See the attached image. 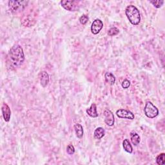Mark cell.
Masks as SVG:
<instances>
[{
    "mask_svg": "<svg viewBox=\"0 0 165 165\" xmlns=\"http://www.w3.org/2000/svg\"><path fill=\"white\" fill-rule=\"evenodd\" d=\"M8 61L13 68H17L22 65L25 61V54L20 45H15L10 49L8 54Z\"/></svg>",
    "mask_w": 165,
    "mask_h": 165,
    "instance_id": "6da1fadb",
    "label": "cell"
},
{
    "mask_svg": "<svg viewBox=\"0 0 165 165\" xmlns=\"http://www.w3.org/2000/svg\"><path fill=\"white\" fill-rule=\"evenodd\" d=\"M125 14L133 25H137L141 21V16L139 11L134 5H128L125 10Z\"/></svg>",
    "mask_w": 165,
    "mask_h": 165,
    "instance_id": "7a4b0ae2",
    "label": "cell"
},
{
    "mask_svg": "<svg viewBox=\"0 0 165 165\" xmlns=\"http://www.w3.org/2000/svg\"><path fill=\"white\" fill-rule=\"evenodd\" d=\"M9 7L12 13L18 14L25 9L27 6L28 1H13L10 0L8 2Z\"/></svg>",
    "mask_w": 165,
    "mask_h": 165,
    "instance_id": "3957f363",
    "label": "cell"
},
{
    "mask_svg": "<svg viewBox=\"0 0 165 165\" xmlns=\"http://www.w3.org/2000/svg\"><path fill=\"white\" fill-rule=\"evenodd\" d=\"M144 112L145 115L148 118H155L159 114V110L155 105L150 101L146 102L144 108Z\"/></svg>",
    "mask_w": 165,
    "mask_h": 165,
    "instance_id": "277c9868",
    "label": "cell"
},
{
    "mask_svg": "<svg viewBox=\"0 0 165 165\" xmlns=\"http://www.w3.org/2000/svg\"><path fill=\"white\" fill-rule=\"evenodd\" d=\"M62 7L67 10L74 12L79 9V2L78 1H68V0H63L61 2Z\"/></svg>",
    "mask_w": 165,
    "mask_h": 165,
    "instance_id": "5b68a950",
    "label": "cell"
},
{
    "mask_svg": "<svg viewBox=\"0 0 165 165\" xmlns=\"http://www.w3.org/2000/svg\"><path fill=\"white\" fill-rule=\"evenodd\" d=\"M116 115L117 116L119 117V118L123 119H127L132 120L134 119V114L132 112L125 110V109H119L116 111Z\"/></svg>",
    "mask_w": 165,
    "mask_h": 165,
    "instance_id": "8992f818",
    "label": "cell"
},
{
    "mask_svg": "<svg viewBox=\"0 0 165 165\" xmlns=\"http://www.w3.org/2000/svg\"><path fill=\"white\" fill-rule=\"evenodd\" d=\"M104 118H105V122L107 125L109 127H112L114 125L115 122V118L113 113L110 110L106 109L104 112Z\"/></svg>",
    "mask_w": 165,
    "mask_h": 165,
    "instance_id": "52a82bcc",
    "label": "cell"
},
{
    "mask_svg": "<svg viewBox=\"0 0 165 165\" xmlns=\"http://www.w3.org/2000/svg\"><path fill=\"white\" fill-rule=\"evenodd\" d=\"M103 27V23L101 20L96 19L92 23L91 26V31L93 34H97Z\"/></svg>",
    "mask_w": 165,
    "mask_h": 165,
    "instance_id": "ba28073f",
    "label": "cell"
},
{
    "mask_svg": "<svg viewBox=\"0 0 165 165\" xmlns=\"http://www.w3.org/2000/svg\"><path fill=\"white\" fill-rule=\"evenodd\" d=\"M22 24L25 27H31L33 26L35 23L36 22V20H35L34 17L31 16V14L23 16L22 17Z\"/></svg>",
    "mask_w": 165,
    "mask_h": 165,
    "instance_id": "9c48e42d",
    "label": "cell"
},
{
    "mask_svg": "<svg viewBox=\"0 0 165 165\" xmlns=\"http://www.w3.org/2000/svg\"><path fill=\"white\" fill-rule=\"evenodd\" d=\"M2 111L3 117L6 122H9L11 116V110L8 105L5 103H3L2 107Z\"/></svg>",
    "mask_w": 165,
    "mask_h": 165,
    "instance_id": "30bf717a",
    "label": "cell"
},
{
    "mask_svg": "<svg viewBox=\"0 0 165 165\" xmlns=\"http://www.w3.org/2000/svg\"><path fill=\"white\" fill-rule=\"evenodd\" d=\"M39 79L41 85L43 87H46L49 83V75L46 71L41 72L39 74Z\"/></svg>",
    "mask_w": 165,
    "mask_h": 165,
    "instance_id": "8fae6325",
    "label": "cell"
},
{
    "mask_svg": "<svg viewBox=\"0 0 165 165\" xmlns=\"http://www.w3.org/2000/svg\"><path fill=\"white\" fill-rule=\"evenodd\" d=\"M86 113L87 114L90 116L91 117H94V118H95V117H98V113L97 112V106L95 103L92 104V105L90 106V108H88V109H86Z\"/></svg>",
    "mask_w": 165,
    "mask_h": 165,
    "instance_id": "7c38bea8",
    "label": "cell"
},
{
    "mask_svg": "<svg viewBox=\"0 0 165 165\" xmlns=\"http://www.w3.org/2000/svg\"><path fill=\"white\" fill-rule=\"evenodd\" d=\"M106 82L110 85H114L116 82V77L110 72H106L105 75Z\"/></svg>",
    "mask_w": 165,
    "mask_h": 165,
    "instance_id": "4fadbf2b",
    "label": "cell"
},
{
    "mask_svg": "<svg viewBox=\"0 0 165 165\" xmlns=\"http://www.w3.org/2000/svg\"><path fill=\"white\" fill-rule=\"evenodd\" d=\"M130 139L131 142L134 146H138L140 143L139 135L134 131L130 132Z\"/></svg>",
    "mask_w": 165,
    "mask_h": 165,
    "instance_id": "5bb4252c",
    "label": "cell"
},
{
    "mask_svg": "<svg viewBox=\"0 0 165 165\" xmlns=\"http://www.w3.org/2000/svg\"><path fill=\"white\" fill-rule=\"evenodd\" d=\"M74 130L75 135L79 139H81L83 136V128L80 125V124H75L74 125Z\"/></svg>",
    "mask_w": 165,
    "mask_h": 165,
    "instance_id": "9a60e30c",
    "label": "cell"
},
{
    "mask_svg": "<svg viewBox=\"0 0 165 165\" xmlns=\"http://www.w3.org/2000/svg\"><path fill=\"white\" fill-rule=\"evenodd\" d=\"M105 134V130L102 127H98L95 130V131H94V135L96 139H100L104 137Z\"/></svg>",
    "mask_w": 165,
    "mask_h": 165,
    "instance_id": "2e32d148",
    "label": "cell"
},
{
    "mask_svg": "<svg viewBox=\"0 0 165 165\" xmlns=\"http://www.w3.org/2000/svg\"><path fill=\"white\" fill-rule=\"evenodd\" d=\"M123 146L124 150H125L127 152L130 153V154L132 153V152H133L132 146L130 143V141H128V139H126L123 141Z\"/></svg>",
    "mask_w": 165,
    "mask_h": 165,
    "instance_id": "e0dca14e",
    "label": "cell"
},
{
    "mask_svg": "<svg viewBox=\"0 0 165 165\" xmlns=\"http://www.w3.org/2000/svg\"><path fill=\"white\" fill-rule=\"evenodd\" d=\"M156 163L159 165H164L165 164V154L161 153L160 155H158L156 159Z\"/></svg>",
    "mask_w": 165,
    "mask_h": 165,
    "instance_id": "ac0fdd59",
    "label": "cell"
},
{
    "mask_svg": "<svg viewBox=\"0 0 165 165\" xmlns=\"http://www.w3.org/2000/svg\"><path fill=\"white\" fill-rule=\"evenodd\" d=\"M119 32V30L118 28L116 27H112L109 29L108 34L110 36H116L117 34H118Z\"/></svg>",
    "mask_w": 165,
    "mask_h": 165,
    "instance_id": "d6986e66",
    "label": "cell"
},
{
    "mask_svg": "<svg viewBox=\"0 0 165 165\" xmlns=\"http://www.w3.org/2000/svg\"><path fill=\"white\" fill-rule=\"evenodd\" d=\"M150 3L154 5L156 8L159 9L162 7V5L164 3V1L163 0H154V1H150Z\"/></svg>",
    "mask_w": 165,
    "mask_h": 165,
    "instance_id": "ffe728a7",
    "label": "cell"
},
{
    "mask_svg": "<svg viewBox=\"0 0 165 165\" xmlns=\"http://www.w3.org/2000/svg\"><path fill=\"white\" fill-rule=\"evenodd\" d=\"M88 16L85 15V14H83L82 15L80 18H79V23H81V24L82 25H85L86 23L88 22Z\"/></svg>",
    "mask_w": 165,
    "mask_h": 165,
    "instance_id": "44dd1931",
    "label": "cell"
},
{
    "mask_svg": "<svg viewBox=\"0 0 165 165\" xmlns=\"http://www.w3.org/2000/svg\"><path fill=\"white\" fill-rule=\"evenodd\" d=\"M67 152L68 154L69 155H72L74 154L75 152V148H74V146L72 145H68L67 146Z\"/></svg>",
    "mask_w": 165,
    "mask_h": 165,
    "instance_id": "7402d4cb",
    "label": "cell"
},
{
    "mask_svg": "<svg viewBox=\"0 0 165 165\" xmlns=\"http://www.w3.org/2000/svg\"><path fill=\"white\" fill-rule=\"evenodd\" d=\"M121 86L123 88H125V89H127V88H129V86H130V81L128 79H125L123 81Z\"/></svg>",
    "mask_w": 165,
    "mask_h": 165,
    "instance_id": "603a6c76",
    "label": "cell"
}]
</instances>
